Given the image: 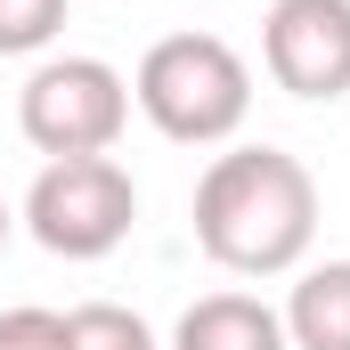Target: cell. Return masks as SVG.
<instances>
[{
	"instance_id": "cell-4",
	"label": "cell",
	"mask_w": 350,
	"mask_h": 350,
	"mask_svg": "<svg viewBox=\"0 0 350 350\" xmlns=\"http://www.w3.org/2000/svg\"><path fill=\"white\" fill-rule=\"evenodd\" d=\"M139 220V187L114 155H66L41 163V179L25 187V228L41 253L57 261H106Z\"/></svg>"
},
{
	"instance_id": "cell-8",
	"label": "cell",
	"mask_w": 350,
	"mask_h": 350,
	"mask_svg": "<svg viewBox=\"0 0 350 350\" xmlns=\"http://www.w3.org/2000/svg\"><path fill=\"white\" fill-rule=\"evenodd\" d=\"M66 350H163V342H155V326H147L139 310H122V301H82V310H66Z\"/></svg>"
},
{
	"instance_id": "cell-1",
	"label": "cell",
	"mask_w": 350,
	"mask_h": 350,
	"mask_svg": "<svg viewBox=\"0 0 350 350\" xmlns=\"http://www.w3.org/2000/svg\"><path fill=\"white\" fill-rule=\"evenodd\" d=\"M318 237V179L285 147H228L196 179V245L228 277H293Z\"/></svg>"
},
{
	"instance_id": "cell-3",
	"label": "cell",
	"mask_w": 350,
	"mask_h": 350,
	"mask_svg": "<svg viewBox=\"0 0 350 350\" xmlns=\"http://www.w3.org/2000/svg\"><path fill=\"white\" fill-rule=\"evenodd\" d=\"M16 131L25 147H41L49 163L66 155H106L122 131H131V82L106 66V57H41L25 90H16Z\"/></svg>"
},
{
	"instance_id": "cell-9",
	"label": "cell",
	"mask_w": 350,
	"mask_h": 350,
	"mask_svg": "<svg viewBox=\"0 0 350 350\" xmlns=\"http://www.w3.org/2000/svg\"><path fill=\"white\" fill-rule=\"evenodd\" d=\"M66 33V0H0V57H41Z\"/></svg>"
},
{
	"instance_id": "cell-11",
	"label": "cell",
	"mask_w": 350,
	"mask_h": 350,
	"mask_svg": "<svg viewBox=\"0 0 350 350\" xmlns=\"http://www.w3.org/2000/svg\"><path fill=\"white\" fill-rule=\"evenodd\" d=\"M8 228H16V212H8V196H0V253H8Z\"/></svg>"
},
{
	"instance_id": "cell-5",
	"label": "cell",
	"mask_w": 350,
	"mask_h": 350,
	"mask_svg": "<svg viewBox=\"0 0 350 350\" xmlns=\"http://www.w3.org/2000/svg\"><path fill=\"white\" fill-rule=\"evenodd\" d=\"M261 66L285 98L334 106L350 90V0H269Z\"/></svg>"
},
{
	"instance_id": "cell-6",
	"label": "cell",
	"mask_w": 350,
	"mask_h": 350,
	"mask_svg": "<svg viewBox=\"0 0 350 350\" xmlns=\"http://www.w3.org/2000/svg\"><path fill=\"white\" fill-rule=\"evenodd\" d=\"M172 350H293V342H285V318L261 293H204L179 310Z\"/></svg>"
},
{
	"instance_id": "cell-10",
	"label": "cell",
	"mask_w": 350,
	"mask_h": 350,
	"mask_svg": "<svg viewBox=\"0 0 350 350\" xmlns=\"http://www.w3.org/2000/svg\"><path fill=\"white\" fill-rule=\"evenodd\" d=\"M0 350H66V310H41V301L0 310Z\"/></svg>"
},
{
	"instance_id": "cell-7",
	"label": "cell",
	"mask_w": 350,
	"mask_h": 350,
	"mask_svg": "<svg viewBox=\"0 0 350 350\" xmlns=\"http://www.w3.org/2000/svg\"><path fill=\"white\" fill-rule=\"evenodd\" d=\"M285 342L293 350H350V261H318L285 293Z\"/></svg>"
},
{
	"instance_id": "cell-2",
	"label": "cell",
	"mask_w": 350,
	"mask_h": 350,
	"mask_svg": "<svg viewBox=\"0 0 350 350\" xmlns=\"http://www.w3.org/2000/svg\"><path fill=\"white\" fill-rule=\"evenodd\" d=\"M131 98L172 147H228L253 114V66L220 33H163L139 57Z\"/></svg>"
}]
</instances>
